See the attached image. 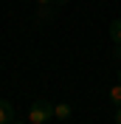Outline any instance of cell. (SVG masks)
I'll return each mask as SVG.
<instances>
[{"label":"cell","mask_w":121,"mask_h":124,"mask_svg":"<svg viewBox=\"0 0 121 124\" xmlns=\"http://www.w3.org/2000/svg\"><path fill=\"white\" fill-rule=\"evenodd\" d=\"M53 118V104L48 99H34L28 107V124H45Z\"/></svg>","instance_id":"cell-1"},{"label":"cell","mask_w":121,"mask_h":124,"mask_svg":"<svg viewBox=\"0 0 121 124\" xmlns=\"http://www.w3.org/2000/svg\"><path fill=\"white\" fill-rule=\"evenodd\" d=\"M14 118V104L8 99H0V124H8Z\"/></svg>","instance_id":"cell-2"},{"label":"cell","mask_w":121,"mask_h":124,"mask_svg":"<svg viewBox=\"0 0 121 124\" xmlns=\"http://www.w3.org/2000/svg\"><path fill=\"white\" fill-rule=\"evenodd\" d=\"M70 113H73V110H70V104H68V101H59V104H53V118H62V121H68V118H70Z\"/></svg>","instance_id":"cell-3"},{"label":"cell","mask_w":121,"mask_h":124,"mask_svg":"<svg viewBox=\"0 0 121 124\" xmlns=\"http://www.w3.org/2000/svg\"><path fill=\"white\" fill-rule=\"evenodd\" d=\"M110 39H113V45H121V20L110 23Z\"/></svg>","instance_id":"cell-4"},{"label":"cell","mask_w":121,"mask_h":124,"mask_svg":"<svg viewBox=\"0 0 121 124\" xmlns=\"http://www.w3.org/2000/svg\"><path fill=\"white\" fill-rule=\"evenodd\" d=\"M110 101H113L115 107H121V82H118V85H113V87H110Z\"/></svg>","instance_id":"cell-5"},{"label":"cell","mask_w":121,"mask_h":124,"mask_svg":"<svg viewBox=\"0 0 121 124\" xmlns=\"http://www.w3.org/2000/svg\"><path fill=\"white\" fill-rule=\"evenodd\" d=\"M39 6H51V3H56V6H59V3H65V0H37Z\"/></svg>","instance_id":"cell-6"},{"label":"cell","mask_w":121,"mask_h":124,"mask_svg":"<svg viewBox=\"0 0 121 124\" xmlns=\"http://www.w3.org/2000/svg\"><path fill=\"white\" fill-rule=\"evenodd\" d=\"M113 59H121V45H115V48H113Z\"/></svg>","instance_id":"cell-7"},{"label":"cell","mask_w":121,"mask_h":124,"mask_svg":"<svg viewBox=\"0 0 121 124\" xmlns=\"http://www.w3.org/2000/svg\"><path fill=\"white\" fill-rule=\"evenodd\" d=\"M113 121H115V124H121V107L115 110V116H113Z\"/></svg>","instance_id":"cell-8"},{"label":"cell","mask_w":121,"mask_h":124,"mask_svg":"<svg viewBox=\"0 0 121 124\" xmlns=\"http://www.w3.org/2000/svg\"><path fill=\"white\" fill-rule=\"evenodd\" d=\"M8 124H28V121H23V118H11Z\"/></svg>","instance_id":"cell-9"},{"label":"cell","mask_w":121,"mask_h":124,"mask_svg":"<svg viewBox=\"0 0 121 124\" xmlns=\"http://www.w3.org/2000/svg\"><path fill=\"white\" fill-rule=\"evenodd\" d=\"M118 82H121V70H118Z\"/></svg>","instance_id":"cell-10"}]
</instances>
